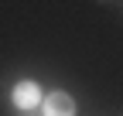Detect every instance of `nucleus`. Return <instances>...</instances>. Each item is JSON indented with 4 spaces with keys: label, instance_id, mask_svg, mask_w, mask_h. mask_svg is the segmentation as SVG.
<instances>
[{
    "label": "nucleus",
    "instance_id": "f257e3e1",
    "mask_svg": "<svg viewBox=\"0 0 123 116\" xmlns=\"http://www.w3.org/2000/svg\"><path fill=\"white\" fill-rule=\"evenodd\" d=\"M41 99H44V89L34 79H21V82H14V89H10V103L21 113H34L41 106Z\"/></svg>",
    "mask_w": 123,
    "mask_h": 116
},
{
    "label": "nucleus",
    "instance_id": "f03ea898",
    "mask_svg": "<svg viewBox=\"0 0 123 116\" xmlns=\"http://www.w3.org/2000/svg\"><path fill=\"white\" fill-rule=\"evenodd\" d=\"M38 109H41V116H75V99L65 89H55V92H44Z\"/></svg>",
    "mask_w": 123,
    "mask_h": 116
},
{
    "label": "nucleus",
    "instance_id": "7ed1b4c3",
    "mask_svg": "<svg viewBox=\"0 0 123 116\" xmlns=\"http://www.w3.org/2000/svg\"><path fill=\"white\" fill-rule=\"evenodd\" d=\"M21 116H34V113H21Z\"/></svg>",
    "mask_w": 123,
    "mask_h": 116
}]
</instances>
